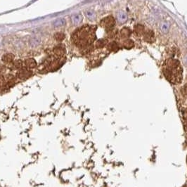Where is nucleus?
I'll return each mask as SVG.
<instances>
[{
    "instance_id": "nucleus-13",
    "label": "nucleus",
    "mask_w": 187,
    "mask_h": 187,
    "mask_svg": "<svg viewBox=\"0 0 187 187\" xmlns=\"http://www.w3.org/2000/svg\"><path fill=\"white\" fill-rule=\"evenodd\" d=\"M22 66H23V62L22 61H20V60L13 61L12 63H11V68L13 69V70H16V69L21 68Z\"/></svg>"
},
{
    "instance_id": "nucleus-2",
    "label": "nucleus",
    "mask_w": 187,
    "mask_h": 187,
    "mask_svg": "<svg viewBox=\"0 0 187 187\" xmlns=\"http://www.w3.org/2000/svg\"><path fill=\"white\" fill-rule=\"evenodd\" d=\"M163 74L168 81L176 85L182 81L183 68L180 62L174 59H169L165 62L163 66Z\"/></svg>"
},
{
    "instance_id": "nucleus-8",
    "label": "nucleus",
    "mask_w": 187,
    "mask_h": 187,
    "mask_svg": "<svg viewBox=\"0 0 187 187\" xmlns=\"http://www.w3.org/2000/svg\"><path fill=\"white\" fill-rule=\"evenodd\" d=\"M25 66L27 68H34L37 66V63L35 60L33 59H28L25 60Z\"/></svg>"
},
{
    "instance_id": "nucleus-4",
    "label": "nucleus",
    "mask_w": 187,
    "mask_h": 187,
    "mask_svg": "<svg viewBox=\"0 0 187 187\" xmlns=\"http://www.w3.org/2000/svg\"><path fill=\"white\" fill-rule=\"evenodd\" d=\"M32 75H33V73L32 71L29 70L28 68H22L18 71V73L17 74L18 77L20 80H25L29 78L30 77H31Z\"/></svg>"
},
{
    "instance_id": "nucleus-19",
    "label": "nucleus",
    "mask_w": 187,
    "mask_h": 187,
    "mask_svg": "<svg viewBox=\"0 0 187 187\" xmlns=\"http://www.w3.org/2000/svg\"><path fill=\"white\" fill-rule=\"evenodd\" d=\"M40 43V39L38 38H33L31 39V40H30V45H31L32 47H36V46H38Z\"/></svg>"
},
{
    "instance_id": "nucleus-22",
    "label": "nucleus",
    "mask_w": 187,
    "mask_h": 187,
    "mask_svg": "<svg viewBox=\"0 0 187 187\" xmlns=\"http://www.w3.org/2000/svg\"><path fill=\"white\" fill-rule=\"evenodd\" d=\"M4 82H5V79L2 77V76L0 75V87L3 86L4 84Z\"/></svg>"
},
{
    "instance_id": "nucleus-25",
    "label": "nucleus",
    "mask_w": 187,
    "mask_h": 187,
    "mask_svg": "<svg viewBox=\"0 0 187 187\" xmlns=\"http://www.w3.org/2000/svg\"><path fill=\"white\" fill-rule=\"evenodd\" d=\"M184 130H185L186 132L187 133V122L184 124Z\"/></svg>"
},
{
    "instance_id": "nucleus-6",
    "label": "nucleus",
    "mask_w": 187,
    "mask_h": 187,
    "mask_svg": "<svg viewBox=\"0 0 187 187\" xmlns=\"http://www.w3.org/2000/svg\"><path fill=\"white\" fill-rule=\"evenodd\" d=\"M143 35H144V41H146V42L152 43L154 41V33L153 31H151V30L144 33Z\"/></svg>"
},
{
    "instance_id": "nucleus-7",
    "label": "nucleus",
    "mask_w": 187,
    "mask_h": 187,
    "mask_svg": "<svg viewBox=\"0 0 187 187\" xmlns=\"http://www.w3.org/2000/svg\"><path fill=\"white\" fill-rule=\"evenodd\" d=\"M120 36L122 38L127 39L131 35V31L130 28H129V27H124L121 30L120 32Z\"/></svg>"
},
{
    "instance_id": "nucleus-10",
    "label": "nucleus",
    "mask_w": 187,
    "mask_h": 187,
    "mask_svg": "<svg viewBox=\"0 0 187 187\" xmlns=\"http://www.w3.org/2000/svg\"><path fill=\"white\" fill-rule=\"evenodd\" d=\"M2 61H4L6 63H12L14 60V56L12 54H6L2 56Z\"/></svg>"
},
{
    "instance_id": "nucleus-18",
    "label": "nucleus",
    "mask_w": 187,
    "mask_h": 187,
    "mask_svg": "<svg viewBox=\"0 0 187 187\" xmlns=\"http://www.w3.org/2000/svg\"><path fill=\"white\" fill-rule=\"evenodd\" d=\"M65 34L63 33H57L55 34L54 39L58 41H61L65 39Z\"/></svg>"
},
{
    "instance_id": "nucleus-23",
    "label": "nucleus",
    "mask_w": 187,
    "mask_h": 187,
    "mask_svg": "<svg viewBox=\"0 0 187 187\" xmlns=\"http://www.w3.org/2000/svg\"><path fill=\"white\" fill-rule=\"evenodd\" d=\"M183 117H184V119L186 121H187V108H186V109L184 110Z\"/></svg>"
},
{
    "instance_id": "nucleus-17",
    "label": "nucleus",
    "mask_w": 187,
    "mask_h": 187,
    "mask_svg": "<svg viewBox=\"0 0 187 187\" xmlns=\"http://www.w3.org/2000/svg\"><path fill=\"white\" fill-rule=\"evenodd\" d=\"M65 24H66V20L65 19H63V18H59V19H57L54 22V26L56 27L63 26Z\"/></svg>"
},
{
    "instance_id": "nucleus-9",
    "label": "nucleus",
    "mask_w": 187,
    "mask_h": 187,
    "mask_svg": "<svg viewBox=\"0 0 187 187\" xmlns=\"http://www.w3.org/2000/svg\"><path fill=\"white\" fill-rule=\"evenodd\" d=\"M135 32L138 36H142L145 33V28L143 25L137 24L135 27Z\"/></svg>"
},
{
    "instance_id": "nucleus-11",
    "label": "nucleus",
    "mask_w": 187,
    "mask_h": 187,
    "mask_svg": "<svg viewBox=\"0 0 187 187\" xmlns=\"http://www.w3.org/2000/svg\"><path fill=\"white\" fill-rule=\"evenodd\" d=\"M108 50H110V52H117V51L120 50V47L115 42V41H112L108 44Z\"/></svg>"
},
{
    "instance_id": "nucleus-28",
    "label": "nucleus",
    "mask_w": 187,
    "mask_h": 187,
    "mask_svg": "<svg viewBox=\"0 0 187 187\" xmlns=\"http://www.w3.org/2000/svg\"><path fill=\"white\" fill-rule=\"evenodd\" d=\"M186 163H187V157H186Z\"/></svg>"
},
{
    "instance_id": "nucleus-26",
    "label": "nucleus",
    "mask_w": 187,
    "mask_h": 187,
    "mask_svg": "<svg viewBox=\"0 0 187 187\" xmlns=\"http://www.w3.org/2000/svg\"><path fill=\"white\" fill-rule=\"evenodd\" d=\"M184 63H185L186 64H187V56H186L185 58H184Z\"/></svg>"
},
{
    "instance_id": "nucleus-15",
    "label": "nucleus",
    "mask_w": 187,
    "mask_h": 187,
    "mask_svg": "<svg viewBox=\"0 0 187 187\" xmlns=\"http://www.w3.org/2000/svg\"><path fill=\"white\" fill-rule=\"evenodd\" d=\"M117 19H118L120 23H125L127 19H128V16H127V15L124 12L120 11V12H119L118 15H117Z\"/></svg>"
},
{
    "instance_id": "nucleus-3",
    "label": "nucleus",
    "mask_w": 187,
    "mask_h": 187,
    "mask_svg": "<svg viewBox=\"0 0 187 187\" xmlns=\"http://www.w3.org/2000/svg\"><path fill=\"white\" fill-rule=\"evenodd\" d=\"M115 20L113 16H107L104 18H103L101 20L100 25L101 27H104V28L108 31V32L112 31L113 27L115 26Z\"/></svg>"
},
{
    "instance_id": "nucleus-21",
    "label": "nucleus",
    "mask_w": 187,
    "mask_h": 187,
    "mask_svg": "<svg viewBox=\"0 0 187 187\" xmlns=\"http://www.w3.org/2000/svg\"><path fill=\"white\" fill-rule=\"evenodd\" d=\"M169 24H168L167 23H163L161 24L160 28L163 33H167V32L169 31Z\"/></svg>"
},
{
    "instance_id": "nucleus-14",
    "label": "nucleus",
    "mask_w": 187,
    "mask_h": 187,
    "mask_svg": "<svg viewBox=\"0 0 187 187\" xmlns=\"http://www.w3.org/2000/svg\"><path fill=\"white\" fill-rule=\"evenodd\" d=\"M73 23L75 25H78L82 22V16L80 14H75L72 16Z\"/></svg>"
},
{
    "instance_id": "nucleus-5",
    "label": "nucleus",
    "mask_w": 187,
    "mask_h": 187,
    "mask_svg": "<svg viewBox=\"0 0 187 187\" xmlns=\"http://www.w3.org/2000/svg\"><path fill=\"white\" fill-rule=\"evenodd\" d=\"M53 52H54V54L56 56L62 57L66 54V47L62 44H60V45H58L54 48Z\"/></svg>"
},
{
    "instance_id": "nucleus-1",
    "label": "nucleus",
    "mask_w": 187,
    "mask_h": 187,
    "mask_svg": "<svg viewBox=\"0 0 187 187\" xmlns=\"http://www.w3.org/2000/svg\"><path fill=\"white\" fill-rule=\"evenodd\" d=\"M96 26L84 25L74 32L72 35L73 43L83 49L89 50L96 39Z\"/></svg>"
},
{
    "instance_id": "nucleus-16",
    "label": "nucleus",
    "mask_w": 187,
    "mask_h": 187,
    "mask_svg": "<svg viewBox=\"0 0 187 187\" xmlns=\"http://www.w3.org/2000/svg\"><path fill=\"white\" fill-rule=\"evenodd\" d=\"M135 44H134V41L131 40H126L124 41L123 42V46L124 47L127 49H130L134 47Z\"/></svg>"
},
{
    "instance_id": "nucleus-20",
    "label": "nucleus",
    "mask_w": 187,
    "mask_h": 187,
    "mask_svg": "<svg viewBox=\"0 0 187 187\" xmlns=\"http://www.w3.org/2000/svg\"><path fill=\"white\" fill-rule=\"evenodd\" d=\"M85 14H86V16L89 18V20H94L96 18L95 13L93 11H86V13H85Z\"/></svg>"
},
{
    "instance_id": "nucleus-24",
    "label": "nucleus",
    "mask_w": 187,
    "mask_h": 187,
    "mask_svg": "<svg viewBox=\"0 0 187 187\" xmlns=\"http://www.w3.org/2000/svg\"><path fill=\"white\" fill-rule=\"evenodd\" d=\"M184 94H185L187 96V84H186L184 86Z\"/></svg>"
},
{
    "instance_id": "nucleus-27",
    "label": "nucleus",
    "mask_w": 187,
    "mask_h": 187,
    "mask_svg": "<svg viewBox=\"0 0 187 187\" xmlns=\"http://www.w3.org/2000/svg\"><path fill=\"white\" fill-rule=\"evenodd\" d=\"M184 187H187V185H186V186H184Z\"/></svg>"
},
{
    "instance_id": "nucleus-12",
    "label": "nucleus",
    "mask_w": 187,
    "mask_h": 187,
    "mask_svg": "<svg viewBox=\"0 0 187 187\" xmlns=\"http://www.w3.org/2000/svg\"><path fill=\"white\" fill-rule=\"evenodd\" d=\"M108 42V40L106 39H100V40H98L96 41L95 46L96 48H99V49H101V48L104 47L105 46L107 45Z\"/></svg>"
}]
</instances>
